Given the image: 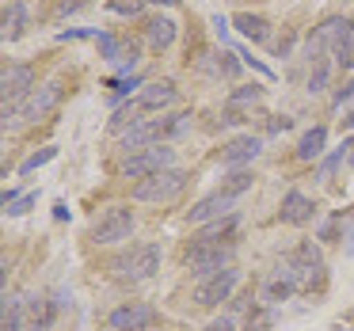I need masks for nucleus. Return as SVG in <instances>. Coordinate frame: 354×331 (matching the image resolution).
<instances>
[{
	"label": "nucleus",
	"instance_id": "f257e3e1",
	"mask_svg": "<svg viewBox=\"0 0 354 331\" xmlns=\"http://www.w3.org/2000/svg\"><path fill=\"white\" fill-rule=\"evenodd\" d=\"M62 95H65L62 80H46V84L35 88L19 107H4V130H19L24 122H39V118H46L50 111L62 103Z\"/></svg>",
	"mask_w": 354,
	"mask_h": 331
},
{
	"label": "nucleus",
	"instance_id": "f03ea898",
	"mask_svg": "<svg viewBox=\"0 0 354 331\" xmlns=\"http://www.w3.org/2000/svg\"><path fill=\"white\" fill-rule=\"evenodd\" d=\"M187 130H191V111H179V115H168V118H149V122H138L122 133V149L141 153V149L153 145V141L179 138V133H187Z\"/></svg>",
	"mask_w": 354,
	"mask_h": 331
},
{
	"label": "nucleus",
	"instance_id": "7ed1b4c3",
	"mask_svg": "<svg viewBox=\"0 0 354 331\" xmlns=\"http://www.w3.org/2000/svg\"><path fill=\"white\" fill-rule=\"evenodd\" d=\"M156 270H160V247L156 244H133L130 252L111 259V274H115L118 282H130V285L153 278Z\"/></svg>",
	"mask_w": 354,
	"mask_h": 331
},
{
	"label": "nucleus",
	"instance_id": "20e7f679",
	"mask_svg": "<svg viewBox=\"0 0 354 331\" xmlns=\"http://www.w3.org/2000/svg\"><path fill=\"white\" fill-rule=\"evenodd\" d=\"M187 183H191L187 171L168 168V171H160V176L141 179V183L133 187V198H138V202H153V206H160V202H176L179 194L187 191Z\"/></svg>",
	"mask_w": 354,
	"mask_h": 331
},
{
	"label": "nucleus",
	"instance_id": "39448f33",
	"mask_svg": "<svg viewBox=\"0 0 354 331\" xmlns=\"http://www.w3.org/2000/svg\"><path fill=\"white\" fill-rule=\"evenodd\" d=\"M232 259V244H206V240H194L187 247V270L194 278H214L217 270H225Z\"/></svg>",
	"mask_w": 354,
	"mask_h": 331
},
{
	"label": "nucleus",
	"instance_id": "423d86ee",
	"mask_svg": "<svg viewBox=\"0 0 354 331\" xmlns=\"http://www.w3.org/2000/svg\"><path fill=\"white\" fill-rule=\"evenodd\" d=\"M168 168H176V149L156 145V149H141V153L126 156L122 176L126 179H149V176H160V171H168Z\"/></svg>",
	"mask_w": 354,
	"mask_h": 331
},
{
	"label": "nucleus",
	"instance_id": "0eeeda50",
	"mask_svg": "<svg viewBox=\"0 0 354 331\" xmlns=\"http://www.w3.org/2000/svg\"><path fill=\"white\" fill-rule=\"evenodd\" d=\"M290 270L297 278V290H316L324 282V255L316 244H297V252L290 255Z\"/></svg>",
	"mask_w": 354,
	"mask_h": 331
},
{
	"label": "nucleus",
	"instance_id": "6e6552de",
	"mask_svg": "<svg viewBox=\"0 0 354 331\" xmlns=\"http://www.w3.org/2000/svg\"><path fill=\"white\" fill-rule=\"evenodd\" d=\"M236 198H240V194H236V191H229V187L221 183L214 194L198 198L191 209H187V221H191V225H209V221H217V217H229V214H232V206H236Z\"/></svg>",
	"mask_w": 354,
	"mask_h": 331
},
{
	"label": "nucleus",
	"instance_id": "1a4fd4ad",
	"mask_svg": "<svg viewBox=\"0 0 354 331\" xmlns=\"http://www.w3.org/2000/svg\"><path fill=\"white\" fill-rule=\"evenodd\" d=\"M130 232H133V214L126 206L103 209V214L95 217V225H92V240H95V244H118V240H126Z\"/></svg>",
	"mask_w": 354,
	"mask_h": 331
},
{
	"label": "nucleus",
	"instance_id": "9d476101",
	"mask_svg": "<svg viewBox=\"0 0 354 331\" xmlns=\"http://www.w3.org/2000/svg\"><path fill=\"white\" fill-rule=\"evenodd\" d=\"M351 27H354L351 19H343V16H328L313 35H308V57H313V62H320L324 50H331V54H335V50L343 46V39L351 35Z\"/></svg>",
	"mask_w": 354,
	"mask_h": 331
},
{
	"label": "nucleus",
	"instance_id": "9b49d317",
	"mask_svg": "<svg viewBox=\"0 0 354 331\" xmlns=\"http://www.w3.org/2000/svg\"><path fill=\"white\" fill-rule=\"evenodd\" d=\"M236 282H240V270L236 267H225V270H217L214 278H202L198 290H194V301H198L202 308H217L221 301L232 297Z\"/></svg>",
	"mask_w": 354,
	"mask_h": 331
},
{
	"label": "nucleus",
	"instance_id": "f8f14e48",
	"mask_svg": "<svg viewBox=\"0 0 354 331\" xmlns=\"http://www.w3.org/2000/svg\"><path fill=\"white\" fill-rule=\"evenodd\" d=\"M95 50H100L103 62L115 65V69L126 73V77L138 69V50H133L126 39H118V35H95Z\"/></svg>",
	"mask_w": 354,
	"mask_h": 331
},
{
	"label": "nucleus",
	"instance_id": "ddd939ff",
	"mask_svg": "<svg viewBox=\"0 0 354 331\" xmlns=\"http://www.w3.org/2000/svg\"><path fill=\"white\" fill-rule=\"evenodd\" d=\"M35 84V69L31 65H8L4 80H0V95H4V107H19V103L31 95Z\"/></svg>",
	"mask_w": 354,
	"mask_h": 331
},
{
	"label": "nucleus",
	"instance_id": "4468645a",
	"mask_svg": "<svg viewBox=\"0 0 354 331\" xmlns=\"http://www.w3.org/2000/svg\"><path fill=\"white\" fill-rule=\"evenodd\" d=\"M107 323L115 331H145V328H153L156 323V308L153 305H122V308H115V312L107 316Z\"/></svg>",
	"mask_w": 354,
	"mask_h": 331
},
{
	"label": "nucleus",
	"instance_id": "2eb2a0df",
	"mask_svg": "<svg viewBox=\"0 0 354 331\" xmlns=\"http://www.w3.org/2000/svg\"><path fill=\"white\" fill-rule=\"evenodd\" d=\"M259 149H263V141H259V138H252V133H244V138H232L229 145L221 149V168L240 171L244 164H252L255 156H259Z\"/></svg>",
	"mask_w": 354,
	"mask_h": 331
},
{
	"label": "nucleus",
	"instance_id": "dca6fc26",
	"mask_svg": "<svg viewBox=\"0 0 354 331\" xmlns=\"http://www.w3.org/2000/svg\"><path fill=\"white\" fill-rule=\"evenodd\" d=\"M176 84H171V80H160V84H145L138 92V107H141V115H145V111H164V107H171V103H176Z\"/></svg>",
	"mask_w": 354,
	"mask_h": 331
},
{
	"label": "nucleus",
	"instance_id": "f3484780",
	"mask_svg": "<svg viewBox=\"0 0 354 331\" xmlns=\"http://www.w3.org/2000/svg\"><path fill=\"white\" fill-rule=\"evenodd\" d=\"M278 217H282L286 225H308L316 217V206H313V198L308 194H301V191H290L282 198V209H278Z\"/></svg>",
	"mask_w": 354,
	"mask_h": 331
},
{
	"label": "nucleus",
	"instance_id": "a211bd4d",
	"mask_svg": "<svg viewBox=\"0 0 354 331\" xmlns=\"http://www.w3.org/2000/svg\"><path fill=\"white\" fill-rule=\"evenodd\" d=\"M293 290H297V278H293L290 263H286L282 270H274V274L267 278V285H263V301L267 305H278V301H290Z\"/></svg>",
	"mask_w": 354,
	"mask_h": 331
},
{
	"label": "nucleus",
	"instance_id": "6ab92c4d",
	"mask_svg": "<svg viewBox=\"0 0 354 331\" xmlns=\"http://www.w3.org/2000/svg\"><path fill=\"white\" fill-rule=\"evenodd\" d=\"M57 312H62V305L50 301V297L27 301V320H31L35 331H50V328H54V320H57Z\"/></svg>",
	"mask_w": 354,
	"mask_h": 331
},
{
	"label": "nucleus",
	"instance_id": "aec40b11",
	"mask_svg": "<svg viewBox=\"0 0 354 331\" xmlns=\"http://www.w3.org/2000/svg\"><path fill=\"white\" fill-rule=\"evenodd\" d=\"M27 27V4L24 0H12L8 8H4V16H0V35H4V42H16L19 35H24Z\"/></svg>",
	"mask_w": 354,
	"mask_h": 331
},
{
	"label": "nucleus",
	"instance_id": "412c9836",
	"mask_svg": "<svg viewBox=\"0 0 354 331\" xmlns=\"http://www.w3.org/2000/svg\"><path fill=\"white\" fill-rule=\"evenodd\" d=\"M145 35H149V42H153V50H168L171 42H176V19L171 16H153L145 23Z\"/></svg>",
	"mask_w": 354,
	"mask_h": 331
},
{
	"label": "nucleus",
	"instance_id": "4be33fe9",
	"mask_svg": "<svg viewBox=\"0 0 354 331\" xmlns=\"http://www.w3.org/2000/svg\"><path fill=\"white\" fill-rule=\"evenodd\" d=\"M232 27H236L244 39L252 42H267L270 39V23L263 16H252V12H240V16H232Z\"/></svg>",
	"mask_w": 354,
	"mask_h": 331
},
{
	"label": "nucleus",
	"instance_id": "5701e85b",
	"mask_svg": "<svg viewBox=\"0 0 354 331\" xmlns=\"http://www.w3.org/2000/svg\"><path fill=\"white\" fill-rule=\"evenodd\" d=\"M259 100H263V88H259V84L236 88V92L229 95V111H225V122H240V118H236V111H240V107H255Z\"/></svg>",
	"mask_w": 354,
	"mask_h": 331
},
{
	"label": "nucleus",
	"instance_id": "b1692460",
	"mask_svg": "<svg viewBox=\"0 0 354 331\" xmlns=\"http://www.w3.org/2000/svg\"><path fill=\"white\" fill-rule=\"evenodd\" d=\"M324 145H328V130H324V126H313V130L301 133L297 156H301V160H316V156L324 153Z\"/></svg>",
	"mask_w": 354,
	"mask_h": 331
},
{
	"label": "nucleus",
	"instance_id": "393cba45",
	"mask_svg": "<svg viewBox=\"0 0 354 331\" xmlns=\"http://www.w3.org/2000/svg\"><path fill=\"white\" fill-rule=\"evenodd\" d=\"M232 229H236V214L209 221V225H206V229H202L194 240H206V244H221V240H229V236H232Z\"/></svg>",
	"mask_w": 354,
	"mask_h": 331
},
{
	"label": "nucleus",
	"instance_id": "a878e982",
	"mask_svg": "<svg viewBox=\"0 0 354 331\" xmlns=\"http://www.w3.org/2000/svg\"><path fill=\"white\" fill-rule=\"evenodd\" d=\"M24 316H27V301L24 297H4V320H0V331H24Z\"/></svg>",
	"mask_w": 354,
	"mask_h": 331
},
{
	"label": "nucleus",
	"instance_id": "bb28decb",
	"mask_svg": "<svg viewBox=\"0 0 354 331\" xmlns=\"http://www.w3.org/2000/svg\"><path fill=\"white\" fill-rule=\"evenodd\" d=\"M57 156V145H46L42 153H35V156H27L24 164H19V176H31V171H39V168H46L50 160Z\"/></svg>",
	"mask_w": 354,
	"mask_h": 331
},
{
	"label": "nucleus",
	"instance_id": "cd10ccee",
	"mask_svg": "<svg viewBox=\"0 0 354 331\" xmlns=\"http://www.w3.org/2000/svg\"><path fill=\"white\" fill-rule=\"evenodd\" d=\"M351 149H354V141H343V145H339V149H335V153H331V156H328V160H324V164H320V171H316V176H320V179H328V176H331V171H335V168H339V164H343V160H346V156H351Z\"/></svg>",
	"mask_w": 354,
	"mask_h": 331
},
{
	"label": "nucleus",
	"instance_id": "c85d7f7f",
	"mask_svg": "<svg viewBox=\"0 0 354 331\" xmlns=\"http://www.w3.org/2000/svg\"><path fill=\"white\" fill-rule=\"evenodd\" d=\"M145 4H149V0H111V4H107V8L111 12H115V16H141V12H145Z\"/></svg>",
	"mask_w": 354,
	"mask_h": 331
},
{
	"label": "nucleus",
	"instance_id": "c756f323",
	"mask_svg": "<svg viewBox=\"0 0 354 331\" xmlns=\"http://www.w3.org/2000/svg\"><path fill=\"white\" fill-rule=\"evenodd\" d=\"M35 202H39V194H35V191H27V194H19V198H16V202H8V206H4V217H24V214H27V209H31V206H35Z\"/></svg>",
	"mask_w": 354,
	"mask_h": 331
},
{
	"label": "nucleus",
	"instance_id": "7c9ffc66",
	"mask_svg": "<svg viewBox=\"0 0 354 331\" xmlns=\"http://www.w3.org/2000/svg\"><path fill=\"white\" fill-rule=\"evenodd\" d=\"M328 62H324V57H320V62H316V69H313V77H308V92H324V84H328Z\"/></svg>",
	"mask_w": 354,
	"mask_h": 331
},
{
	"label": "nucleus",
	"instance_id": "2f4dec72",
	"mask_svg": "<svg viewBox=\"0 0 354 331\" xmlns=\"http://www.w3.org/2000/svg\"><path fill=\"white\" fill-rule=\"evenodd\" d=\"M107 88H115V100H126L133 88H141V77H118V80H111Z\"/></svg>",
	"mask_w": 354,
	"mask_h": 331
},
{
	"label": "nucleus",
	"instance_id": "473e14b6",
	"mask_svg": "<svg viewBox=\"0 0 354 331\" xmlns=\"http://www.w3.org/2000/svg\"><path fill=\"white\" fill-rule=\"evenodd\" d=\"M217 73H221V77H236L240 73V62H236L232 50H221V57H217Z\"/></svg>",
	"mask_w": 354,
	"mask_h": 331
},
{
	"label": "nucleus",
	"instance_id": "72a5a7b5",
	"mask_svg": "<svg viewBox=\"0 0 354 331\" xmlns=\"http://www.w3.org/2000/svg\"><path fill=\"white\" fill-rule=\"evenodd\" d=\"M80 8H88V0H62V4H57V19L73 16V12H80Z\"/></svg>",
	"mask_w": 354,
	"mask_h": 331
},
{
	"label": "nucleus",
	"instance_id": "f704fd0d",
	"mask_svg": "<svg viewBox=\"0 0 354 331\" xmlns=\"http://www.w3.org/2000/svg\"><path fill=\"white\" fill-rule=\"evenodd\" d=\"M209 23H214V35L221 39V46H225V42H229V19H225V16H214Z\"/></svg>",
	"mask_w": 354,
	"mask_h": 331
},
{
	"label": "nucleus",
	"instance_id": "c9c22d12",
	"mask_svg": "<svg viewBox=\"0 0 354 331\" xmlns=\"http://www.w3.org/2000/svg\"><path fill=\"white\" fill-rule=\"evenodd\" d=\"M240 57H244V65H252V69H259V73H263V77H267V80H270V77H274V73H270V69H267V65H263V62H259V57H252V54H240Z\"/></svg>",
	"mask_w": 354,
	"mask_h": 331
},
{
	"label": "nucleus",
	"instance_id": "e433bc0d",
	"mask_svg": "<svg viewBox=\"0 0 354 331\" xmlns=\"http://www.w3.org/2000/svg\"><path fill=\"white\" fill-rule=\"evenodd\" d=\"M88 35H95V31H62V35H57V42H69V39H88Z\"/></svg>",
	"mask_w": 354,
	"mask_h": 331
},
{
	"label": "nucleus",
	"instance_id": "4c0bfd02",
	"mask_svg": "<svg viewBox=\"0 0 354 331\" xmlns=\"http://www.w3.org/2000/svg\"><path fill=\"white\" fill-rule=\"evenodd\" d=\"M202 331H232V320H214V323H206Z\"/></svg>",
	"mask_w": 354,
	"mask_h": 331
},
{
	"label": "nucleus",
	"instance_id": "58836bf2",
	"mask_svg": "<svg viewBox=\"0 0 354 331\" xmlns=\"http://www.w3.org/2000/svg\"><path fill=\"white\" fill-rule=\"evenodd\" d=\"M343 130H354V103L343 111Z\"/></svg>",
	"mask_w": 354,
	"mask_h": 331
},
{
	"label": "nucleus",
	"instance_id": "ea45409f",
	"mask_svg": "<svg viewBox=\"0 0 354 331\" xmlns=\"http://www.w3.org/2000/svg\"><path fill=\"white\" fill-rule=\"evenodd\" d=\"M54 217H57V221H65V217H69V206H65V202H57V206H54Z\"/></svg>",
	"mask_w": 354,
	"mask_h": 331
},
{
	"label": "nucleus",
	"instance_id": "a19ab883",
	"mask_svg": "<svg viewBox=\"0 0 354 331\" xmlns=\"http://www.w3.org/2000/svg\"><path fill=\"white\" fill-rule=\"evenodd\" d=\"M343 69H354V54H351V57H346V62H343Z\"/></svg>",
	"mask_w": 354,
	"mask_h": 331
},
{
	"label": "nucleus",
	"instance_id": "79ce46f5",
	"mask_svg": "<svg viewBox=\"0 0 354 331\" xmlns=\"http://www.w3.org/2000/svg\"><path fill=\"white\" fill-rule=\"evenodd\" d=\"M346 252H351V255H354V229H351V244H346Z\"/></svg>",
	"mask_w": 354,
	"mask_h": 331
},
{
	"label": "nucleus",
	"instance_id": "37998d69",
	"mask_svg": "<svg viewBox=\"0 0 354 331\" xmlns=\"http://www.w3.org/2000/svg\"><path fill=\"white\" fill-rule=\"evenodd\" d=\"M160 4H176V0H160Z\"/></svg>",
	"mask_w": 354,
	"mask_h": 331
},
{
	"label": "nucleus",
	"instance_id": "c03bdc74",
	"mask_svg": "<svg viewBox=\"0 0 354 331\" xmlns=\"http://www.w3.org/2000/svg\"><path fill=\"white\" fill-rule=\"evenodd\" d=\"M351 164H354V153H351Z\"/></svg>",
	"mask_w": 354,
	"mask_h": 331
}]
</instances>
